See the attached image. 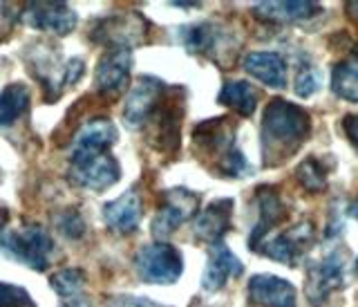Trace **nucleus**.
Instances as JSON below:
<instances>
[{
    "instance_id": "obj_1",
    "label": "nucleus",
    "mask_w": 358,
    "mask_h": 307,
    "mask_svg": "<svg viewBox=\"0 0 358 307\" xmlns=\"http://www.w3.org/2000/svg\"><path fill=\"white\" fill-rule=\"evenodd\" d=\"M311 132V119L307 110L285 99H271L264 108L260 123L262 162L271 168L291 157L298 146L305 144Z\"/></svg>"
},
{
    "instance_id": "obj_2",
    "label": "nucleus",
    "mask_w": 358,
    "mask_h": 307,
    "mask_svg": "<svg viewBox=\"0 0 358 307\" xmlns=\"http://www.w3.org/2000/svg\"><path fill=\"white\" fill-rule=\"evenodd\" d=\"M0 252L18 258L27 267L45 271L54 252V240L38 224H27L22 229H0Z\"/></svg>"
},
{
    "instance_id": "obj_3",
    "label": "nucleus",
    "mask_w": 358,
    "mask_h": 307,
    "mask_svg": "<svg viewBox=\"0 0 358 307\" xmlns=\"http://www.w3.org/2000/svg\"><path fill=\"white\" fill-rule=\"evenodd\" d=\"M345 285L343 249H329L320 258L311 260L305 280V294L311 307H327L331 296Z\"/></svg>"
},
{
    "instance_id": "obj_4",
    "label": "nucleus",
    "mask_w": 358,
    "mask_h": 307,
    "mask_svg": "<svg viewBox=\"0 0 358 307\" xmlns=\"http://www.w3.org/2000/svg\"><path fill=\"white\" fill-rule=\"evenodd\" d=\"M134 267L141 280L152 285H173L184 271L182 254L168 243H150L141 247L134 256Z\"/></svg>"
},
{
    "instance_id": "obj_5",
    "label": "nucleus",
    "mask_w": 358,
    "mask_h": 307,
    "mask_svg": "<svg viewBox=\"0 0 358 307\" xmlns=\"http://www.w3.org/2000/svg\"><path fill=\"white\" fill-rule=\"evenodd\" d=\"M313 245H316V226L309 220H302L294 226H289V229H285L275 238H264L253 252H260L262 256H268L271 260L294 267Z\"/></svg>"
},
{
    "instance_id": "obj_6",
    "label": "nucleus",
    "mask_w": 358,
    "mask_h": 307,
    "mask_svg": "<svg viewBox=\"0 0 358 307\" xmlns=\"http://www.w3.org/2000/svg\"><path fill=\"white\" fill-rule=\"evenodd\" d=\"M197 209H199L197 193L182 189V186L166 191L162 207L152 220V236L159 238V243H164V238L175 233L186 220L195 218Z\"/></svg>"
},
{
    "instance_id": "obj_7",
    "label": "nucleus",
    "mask_w": 358,
    "mask_h": 307,
    "mask_svg": "<svg viewBox=\"0 0 358 307\" xmlns=\"http://www.w3.org/2000/svg\"><path fill=\"white\" fill-rule=\"evenodd\" d=\"M145 32H148V22L139 14H117L99 20L92 29V39L108 45L110 50H130L143 43Z\"/></svg>"
},
{
    "instance_id": "obj_8",
    "label": "nucleus",
    "mask_w": 358,
    "mask_h": 307,
    "mask_svg": "<svg viewBox=\"0 0 358 307\" xmlns=\"http://www.w3.org/2000/svg\"><path fill=\"white\" fill-rule=\"evenodd\" d=\"M74 186L90 189V191H106L117 184L121 177V166L110 153H101L94 157L72 162L70 173H67Z\"/></svg>"
},
{
    "instance_id": "obj_9",
    "label": "nucleus",
    "mask_w": 358,
    "mask_h": 307,
    "mask_svg": "<svg viewBox=\"0 0 358 307\" xmlns=\"http://www.w3.org/2000/svg\"><path fill=\"white\" fill-rule=\"evenodd\" d=\"M20 20L34 29L65 36L76 27L78 18L67 3H27L20 14Z\"/></svg>"
},
{
    "instance_id": "obj_10",
    "label": "nucleus",
    "mask_w": 358,
    "mask_h": 307,
    "mask_svg": "<svg viewBox=\"0 0 358 307\" xmlns=\"http://www.w3.org/2000/svg\"><path fill=\"white\" fill-rule=\"evenodd\" d=\"M117 137H119V132L110 119H103V117L90 119L74 135L70 162H81V159L108 153V149L117 142Z\"/></svg>"
},
{
    "instance_id": "obj_11",
    "label": "nucleus",
    "mask_w": 358,
    "mask_h": 307,
    "mask_svg": "<svg viewBox=\"0 0 358 307\" xmlns=\"http://www.w3.org/2000/svg\"><path fill=\"white\" fill-rule=\"evenodd\" d=\"M166 93V83L157 76H141L137 83L132 86L128 101H126V119L128 126H141L143 121L152 117V112L159 106V101Z\"/></svg>"
},
{
    "instance_id": "obj_12",
    "label": "nucleus",
    "mask_w": 358,
    "mask_h": 307,
    "mask_svg": "<svg viewBox=\"0 0 358 307\" xmlns=\"http://www.w3.org/2000/svg\"><path fill=\"white\" fill-rule=\"evenodd\" d=\"M132 52L130 50H110L99 61L94 72V88L103 97H117L130 81Z\"/></svg>"
},
{
    "instance_id": "obj_13",
    "label": "nucleus",
    "mask_w": 358,
    "mask_h": 307,
    "mask_svg": "<svg viewBox=\"0 0 358 307\" xmlns=\"http://www.w3.org/2000/svg\"><path fill=\"white\" fill-rule=\"evenodd\" d=\"M251 307H296V287L271 274H257L249 280Z\"/></svg>"
},
{
    "instance_id": "obj_14",
    "label": "nucleus",
    "mask_w": 358,
    "mask_h": 307,
    "mask_svg": "<svg viewBox=\"0 0 358 307\" xmlns=\"http://www.w3.org/2000/svg\"><path fill=\"white\" fill-rule=\"evenodd\" d=\"M244 265L238 260L231 249L224 243H215L208 252V263L201 276V287L206 292H217L229 282L233 276H242Z\"/></svg>"
},
{
    "instance_id": "obj_15",
    "label": "nucleus",
    "mask_w": 358,
    "mask_h": 307,
    "mask_svg": "<svg viewBox=\"0 0 358 307\" xmlns=\"http://www.w3.org/2000/svg\"><path fill=\"white\" fill-rule=\"evenodd\" d=\"M143 218V202L137 189L126 191L123 196L110 200L103 207V220L112 231L130 233L141 224Z\"/></svg>"
},
{
    "instance_id": "obj_16",
    "label": "nucleus",
    "mask_w": 358,
    "mask_h": 307,
    "mask_svg": "<svg viewBox=\"0 0 358 307\" xmlns=\"http://www.w3.org/2000/svg\"><path fill=\"white\" fill-rule=\"evenodd\" d=\"M233 215V200H213L204 211L195 215L193 231L199 240L206 243H222V236L231 229Z\"/></svg>"
},
{
    "instance_id": "obj_17",
    "label": "nucleus",
    "mask_w": 358,
    "mask_h": 307,
    "mask_svg": "<svg viewBox=\"0 0 358 307\" xmlns=\"http://www.w3.org/2000/svg\"><path fill=\"white\" fill-rule=\"evenodd\" d=\"M320 14V7L309 0H282V3H257L253 7V16L275 22V25H289V22H302Z\"/></svg>"
},
{
    "instance_id": "obj_18",
    "label": "nucleus",
    "mask_w": 358,
    "mask_h": 307,
    "mask_svg": "<svg viewBox=\"0 0 358 307\" xmlns=\"http://www.w3.org/2000/svg\"><path fill=\"white\" fill-rule=\"evenodd\" d=\"M242 67L268 88L282 90L287 86V63L275 52H249L242 59Z\"/></svg>"
},
{
    "instance_id": "obj_19",
    "label": "nucleus",
    "mask_w": 358,
    "mask_h": 307,
    "mask_svg": "<svg viewBox=\"0 0 358 307\" xmlns=\"http://www.w3.org/2000/svg\"><path fill=\"white\" fill-rule=\"evenodd\" d=\"M195 146L201 151H206L210 155H217V162L227 155L229 151L235 149V132H233V126L227 121V119H210V121H204L199 123L195 128Z\"/></svg>"
},
{
    "instance_id": "obj_20",
    "label": "nucleus",
    "mask_w": 358,
    "mask_h": 307,
    "mask_svg": "<svg viewBox=\"0 0 358 307\" xmlns=\"http://www.w3.org/2000/svg\"><path fill=\"white\" fill-rule=\"evenodd\" d=\"M257 207H260V215H257V222H255L251 238H249L251 249H255L257 245H260L268 236V231L278 224V220L285 215V204H282V200H280L278 191L271 186L257 189Z\"/></svg>"
},
{
    "instance_id": "obj_21",
    "label": "nucleus",
    "mask_w": 358,
    "mask_h": 307,
    "mask_svg": "<svg viewBox=\"0 0 358 307\" xmlns=\"http://www.w3.org/2000/svg\"><path fill=\"white\" fill-rule=\"evenodd\" d=\"M217 101L242 117H251L257 108V90L249 81H229L224 83Z\"/></svg>"
},
{
    "instance_id": "obj_22",
    "label": "nucleus",
    "mask_w": 358,
    "mask_h": 307,
    "mask_svg": "<svg viewBox=\"0 0 358 307\" xmlns=\"http://www.w3.org/2000/svg\"><path fill=\"white\" fill-rule=\"evenodd\" d=\"M29 88L25 83H9L0 93V126L7 128L16 123L29 108Z\"/></svg>"
},
{
    "instance_id": "obj_23",
    "label": "nucleus",
    "mask_w": 358,
    "mask_h": 307,
    "mask_svg": "<svg viewBox=\"0 0 358 307\" xmlns=\"http://www.w3.org/2000/svg\"><path fill=\"white\" fill-rule=\"evenodd\" d=\"M331 90L336 97L345 101H358V56L345 59L334 65Z\"/></svg>"
},
{
    "instance_id": "obj_24",
    "label": "nucleus",
    "mask_w": 358,
    "mask_h": 307,
    "mask_svg": "<svg viewBox=\"0 0 358 307\" xmlns=\"http://www.w3.org/2000/svg\"><path fill=\"white\" fill-rule=\"evenodd\" d=\"M179 34H182L186 50L193 54H208L220 41V32L213 22H197V25L184 27Z\"/></svg>"
},
{
    "instance_id": "obj_25",
    "label": "nucleus",
    "mask_w": 358,
    "mask_h": 307,
    "mask_svg": "<svg viewBox=\"0 0 358 307\" xmlns=\"http://www.w3.org/2000/svg\"><path fill=\"white\" fill-rule=\"evenodd\" d=\"M327 166H324L318 157H307L302 159L296 168V179L300 186L309 193H322L327 191Z\"/></svg>"
},
{
    "instance_id": "obj_26",
    "label": "nucleus",
    "mask_w": 358,
    "mask_h": 307,
    "mask_svg": "<svg viewBox=\"0 0 358 307\" xmlns=\"http://www.w3.org/2000/svg\"><path fill=\"white\" fill-rule=\"evenodd\" d=\"M52 289L59 294L61 299H76L81 296V292L85 287V274L81 269H63L59 274L52 276Z\"/></svg>"
},
{
    "instance_id": "obj_27",
    "label": "nucleus",
    "mask_w": 358,
    "mask_h": 307,
    "mask_svg": "<svg viewBox=\"0 0 358 307\" xmlns=\"http://www.w3.org/2000/svg\"><path fill=\"white\" fill-rule=\"evenodd\" d=\"M56 226H59V231L65 238H70V240H78V238L85 233V222L81 218V213L74 211V209L61 211L59 220H56Z\"/></svg>"
},
{
    "instance_id": "obj_28",
    "label": "nucleus",
    "mask_w": 358,
    "mask_h": 307,
    "mask_svg": "<svg viewBox=\"0 0 358 307\" xmlns=\"http://www.w3.org/2000/svg\"><path fill=\"white\" fill-rule=\"evenodd\" d=\"M220 170L224 175H229V177H244V175H251V166L249 162H246V157L238 151V149H233L229 151L227 155H224L220 159Z\"/></svg>"
},
{
    "instance_id": "obj_29",
    "label": "nucleus",
    "mask_w": 358,
    "mask_h": 307,
    "mask_svg": "<svg viewBox=\"0 0 358 307\" xmlns=\"http://www.w3.org/2000/svg\"><path fill=\"white\" fill-rule=\"evenodd\" d=\"M0 307H34V301L25 287L0 282Z\"/></svg>"
},
{
    "instance_id": "obj_30",
    "label": "nucleus",
    "mask_w": 358,
    "mask_h": 307,
    "mask_svg": "<svg viewBox=\"0 0 358 307\" xmlns=\"http://www.w3.org/2000/svg\"><path fill=\"white\" fill-rule=\"evenodd\" d=\"M316 90H320V74L316 67L305 65L302 70L296 74V95L300 97H311Z\"/></svg>"
},
{
    "instance_id": "obj_31",
    "label": "nucleus",
    "mask_w": 358,
    "mask_h": 307,
    "mask_svg": "<svg viewBox=\"0 0 358 307\" xmlns=\"http://www.w3.org/2000/svg\"><path fill=\"white\" fill-rule=\"evenodd\" d=\"M108 307H164V305L139 296H115L108 301Z\"/></svg>"
},
{
    "instance_id": "obj_32",
    "label": "nucleus",
    "mask_w": 358,
    "mask_h": 307,
    "mask_svg": "<svg viewBox=\"0 0 358 307\" xmlns=\"http://www.w3.org/2000/svg\"><path fill=\"white\" fill-rule=\"evenodd\" d=\"M83 70H85L83 59H78V56H74V59H70V61L65 63V83H67V86L76 83L78 79L83 76Z\"/></svg>"
},
{
    "instance_id": "obj_33",
    "label": "nucleus",
    "mask_w": 358,
    "mask_h": 307,
    "mask_svg": "<svg viewBox=\"0 0 358 307\" xmlns=\"http://www.w3.org/2000/svg\"><path fill=\"white\" fill-rule=\"evenodd\" d=\"M343 128H345L347 139L352 142V146H354L356 153H358V115H347L343 119Z\"/></svg>"
},
{
    "instance_id": "obj_34",
    "label": "nucleus",
    "mask_w": 358,
    "mask_h": 307,
    "mask_svg": "<svg viewBox=\"0 0 358 307\" xmlns=\"http://www.w3.org/2000/svg\"><path fill=\"white\" fill-rule=\"evenodd\" d=\"M63 307H90V303L85 299H81V296H76V299H67L63 303Z\"/></svg>"
},
{
    "instance_id": "obj_35",
    "label": "nucleus",
    "mask_w": 358,
    "mask_h": 307,
    "mask_svg": "<svg viewBox=\"0 0 358 307\" xmlns=\"http://www.w3.org/2000/svg\"><path fill=\"white\" fill-rule=\"evenodd\" d=\"M347 14H350L354 20H358V0H354V3H347Z\"/></svg>"
},
{
    "instance_id": "obj_36",
    "label": "nucleus",
    "mask_w": 358,
    "mask_h": 307,
    "mask_svg": "<svg viewBox=\"0 0 358 307\" xmlns=\"http://www.w3.org/2000/svg\"><path fill=\"white\" fill-rule=\"evenodd\" d=\"M350 213H352V215H354V218L358 220V200H356V202L352 204V207H350Z\"/></svg>"
},
{
    "instance_id": "obj_37",
    "label": "nucleus",
    "mask_w": 358,
    "mask_h": 307,
    "mask_svg": "<svg viewBox=\"0 0 358 307\" xmlns=\"http://www.w3.org/2000/svg\"><path fill=\"white\" fill-rule=\"evenodd\" d=\"M354 274H356V278H358V256H356V260H354Z\"/></svg>"
},
{
    "instance_id": "obj_38",
    "label": "nucleus",
    "mask_w": 358,
    "mask_h": 307,
    "mask_svg": "<svg viewBox=\"0 0 358 307\" xmlns=\"http://www.w3.org/2000/svg\"><path fill=\"white\" fill-rule=\"evenodd\" d=\"M356 56H358V45H356Z\"/></svg>"
}]
</instances>
